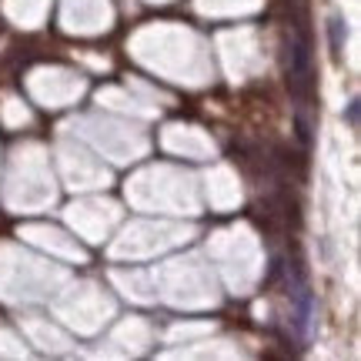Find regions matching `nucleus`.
Instances as JSON below:
<instances>
[{
  "label": "nucleus",
  "mask_w": 361,
  "mask_h": 361,
  "mask_svg": "<svg viewBox=\"0 0 361 361\" xmlns=\"http://www.w3.org/2000/svg\"><path fill=\"white\" fill-rule=\"evenodd\" d=\"M284 74H288V90H291V97L295 101H311L314 97V64H311V34L301 27L291 44H288V67H284Z\"/></svg>",
  "instance_id": "obj_1"
},
{
  "label": "nucleus",
  "mask_w": 361,
  "mask_h": 361,
  "mask_svg": "<svg viewBox=\"0 0 361 361\" xmlns=\"http://www.w3.org/2000/svg\"><path fill=\"white\" fill-rule=\"evenodd\" d=\"M328 34H331V54H335V61H341V47H345V37H348V27L341 17H331L328 20Z\"/></svg>",
  "instance_id": "obj_2"
},
{
  "label": "nucleus",
  "mask_w": 361,
  "mask_h": 361,
  "mask_svg": "<svg viewBox=\"0 0 361 361\" xmlns=\"http://www.w3.org/2000/svg\"><path fill=\"white\" fill-rule=\"evenodd\" d=\"M345 121H348V128H358V101L348 104V111H345Z\"/></svg>",
  "instance_id": "obj_3"
},
{
  "label": "nucleus",
  "mask_w": 361,
  "mask_h": 361,
  "mask_svg": "<svg viewBox=\"0 0 361 361\" xmlns=\"http://www.w3.org/2000/svg\"><path fill=\"white\" fill-rule=\"evenodd\" d=\"M0 30H4V17H0Z\"/></svg>",
  "instance_id": "obj_4"
}]
</instances>
